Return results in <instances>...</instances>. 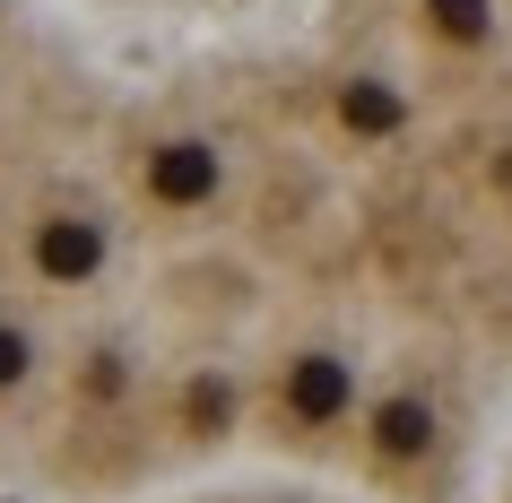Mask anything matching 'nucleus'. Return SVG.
Returning a JSON list of instances; mask_svg holds the SVG:
<instances>
[{"mask_svg":"<svg viewBox=\"0 0 512 503\" xmlns=\"http://www.w3.org/2000/svg\"><path fill=\"white\" fill-rule=\"evenodd\" d=\"M365 399V495L469 503L512 434V0H278Z\"/></svg>","mask_w":512,"mask_h":503,"instance_id":"obj_1","label":"nucleus"},{"mask_svg":"<svg viewBox=\"0 0 512 503\" xmlns=\"http://www.w3.org/2000/svg\"><path fill=\"white\" fill-rule=\"evenodd\" d=\"M0 503H18V495H9V486H0Z\"/></svg>","mask_w":512,"mask_h":503,"instance_id":"obj_4","label":"nucleus"},{"mask_svg":"<svg viewBox=\"0 0 512 503\" xmlns=\"http://www.w3.org/2000/svg\"><path fill=\"white\" fill-rule=\"evenodd\" d=\"M148 503H365L348 486H322V477H278V469H243V477H200V486H174V495Z\"/></svg>","mask_w":512,"mask_h":503,"instance_id":"obj_2","label":"nucleus"},{"mask_svg":"<svg viewBox=\"0 0 512 503\" xmlns=\"http://www.w3.org/2000/svg\"><path fill=\"white\" fill-rule=\"evenodd\" d=\"M469 503H512V434H504V451L486 460V477H478V495Z\"/></svg>","mask_w":512,"mask_h":503,"instance_id":"obj_3","label":"nucleus"}]
</instances>
